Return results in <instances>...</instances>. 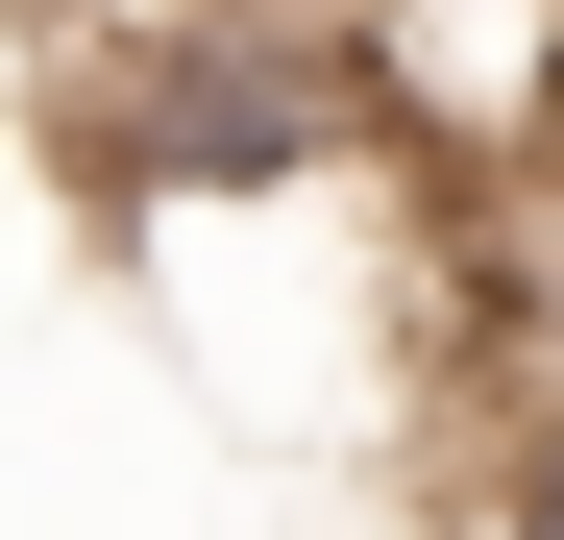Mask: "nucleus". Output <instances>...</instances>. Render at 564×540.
<instances>
[{
  "instance_id": "nucleus-1",
  "label": "nucleus",
  "mask_w": 564,
  "mask_h": 540,
  "mask_svg": "<svg viewBox=\"0 0 564 540\" xmlns=\"http://www.w3.org/2000/svg\"><path fill=\"white\" fill-rule=\"evenodd\" d=\"M491 540H564V418H540L516 467H491Z\"/></svg>"
}]
</instances>
